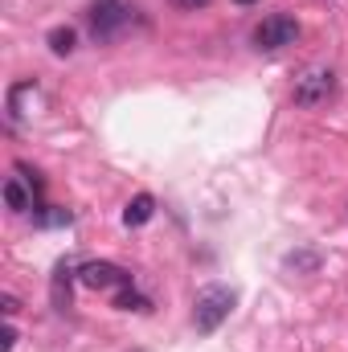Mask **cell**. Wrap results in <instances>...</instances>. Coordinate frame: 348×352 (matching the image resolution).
Listing matches in <instances>:
<instances>
[{
  "mask_svg": "<svg viewBox=\"0 0 348 352\" xmlns=\"http://www.w3.org/2000/svg\"><path fill=\"white\" fill-rule=\"evenodd\" d=\"M234 303H238V295H234L230 287H205V291L197 295V303H193V328H197L201 336L217 332V328L230 320Z\"/></svg>",
  "mask_w": 348,
  "mask_h": 352,
  "instance_id": "obj_1",
  "label": "cell"
},
{
  "mask_svg": "<svg viewBox=\"0 0 348 352\" xmlns=\"http://www.w3.org/2000/svg\"><path fill=\"white\" fill-rule=\"evenodd\" d=\"M127 25H131V4H123V0H94L87 8V29L98 45L115 41Z\"/></svg>",
  "mask_w": 348,
  "mask_h": 352,
  "instance_id": "obj_2",
  "label": "cell"
},
{
  "mask_svg": "<svg viewBox=\"0 0 348 352\" xmlns=\"http://www.w3.org/2000/svg\"><path fill=\"white\" fill-rule=\"evenodd\" d=\"M332 94H336V70L332 66H307L291 90L295 107H324Z\"/></svg>",
  "mask_w": 348,
  "mask_h": 352,
  "instance_id": "obj_3",
  "label": "cell"
},
{
  "mask_svg": "<svg viewBox=\"0 0 348 352\" xmlns=\"http://www.w3.org/2000/svg\"><path fill=\"white\" fill-rule=\"evenodd\" d=\"M295 37H299V21H295V16H287V12L266 16L259 29H254V45H259V50H266V54L295 45Z\"/></svg>",
  "mask_w": 348,
  "mask_h": 352,
  "instance_id": "obj_4",
  "label": "cell"
},
{
  "mask_svg": "<svg viewBox=\"0 0 348 352\" xmlns=\"http://www.w3.org/2000/svg\"><path fill=\"white\" fill-rule=\"evenodd\" d=\"M78 283L90 291H111V287H131V274L115 263H83L78 266Z\"/></svg>",
  "mask_w": 348,
  "mask_h": 352,
  "instance_id": "obj_5",
  "label": "cell"
},
{
  "mask_svg": "<svg viewBox=\"0 0 348 352\" xmlns=\"http://www.w3.org/2000/svg\"><path fill=\"white\" fill-rule=\"evenodd\" d=\"M152 213H156V197H152V192H140V197H131V201H127V209H123V226H127V230L148 226V221H152Z\"/></svg>",
  "mask_w": 348,
  "mask_h": 352,
  "instance_id": "obj_6",
  "label": "cell"
},
{
  "mask_svg": "<svg viewBox=\"0 0 348 352\" xmlns=\"http://www.w3.org/2000/svg\"><path fill=\"white\" fill-rule=\"evenodd\" d=\"M74 274H78L74 263H58V270H54V307H58V311L70 307V278H74Z\"/></svg>",
  "mask_w": 348,
  "mask_h": 352,
  "instance_id": "obj_7",
  "label": "cell"
},
{
  "mask_svg": "<svg viewBox=\"0 0 348 352\" xmlns=\"http://www.w3.org/2000/svg\"><path fill=\"white\" fill-rule=\"evenodd\" d=\"M4 205H8L12 213H29V209H33V192H29L17 176H8V180H4Z\"/></svg>",
  "mask_w": 348,
  "mask_h": 352,
  "instance_id": "obj_8",
  "label": "cell"
},
{
  "mask_svg": "<svg viewBox=\"0 0 348 352\" xmlns=\"http://www.w3.org/2000/svg\"><path fill=\"white\" fill-rule=\"evenodd\" d=\"M45 41H50V50H54L58 58H70V54H74V45H78V33H74L70 25H58V29H50V33H45Z\"/></svg>",
  "mask_w": 348,
  "mask_h": 352,
  "instance_id": "obj_9",
  "label": "cell"
},
{
  "mask_svg": "<svg viewBox=\"0 0 348 352\" xmlns=\"http://www.w3.org/2000/svg\"><path fill=\"white\" fill-rule=\"evenodd\" d=\"M115 307H123V311H148L152 303H148V299H144L135 287H123V291L115 295Z\"/></svg>",
  "mask_w": 348,
  "mask_h": 352,
  "instance_id": "obj_10",
  "label": "cell"
},
{
  "mask_svg": "<svg viewBox=\"0 0 348 352\" xmlns=\"http://www.w3.org/2000/svg\"><path fill=\"white\" fill-rule=\"evenodd\" d=\"M33 217H37V226H70V221H74V213H70V209H58V205L37 209Z\"/></svg>",
  "mask_w": 348,
  "mask_h": 352,
  "instance_id": "obj_11",
  "label": "cell"
},
{
  "mask_svg": "<svg viewBox=\"0 0 348 352\" xmlns=\"http://www.w3.org/2000/svg\"><path fill=\"white\" fill-rule=\"evenodd\" d=\"M287 266H291V270H316V266H320V258H316V254H291V258H287Z\"/></svg>",
  "mask_w": 348,
  "mask_h": 352,
  "instance_id": "obj_12",
  "label": "cell"
},
{
  "mask_svg": "<svg viewBox=\"0 0 348 352\" xmlns=\"http://www.w3.org/2000/svg\"><path fill=\"white\" fill-rule=\"evenodd\" d=\"M0 307H4V316H8V320H12V316H17V307H21V303H17V299H12V295H4V299H0Z\"/></svg>",
  "mask_w": 348,
  "mask_h": 352,
  "instance_id": "obj_13",
  "label": "cell"
},
{
  "mask_svg": "<svg viewBox=\"0 0 348 352\" xmlns=\"http://www.w3.org/2000/svg\"><path fill=\"white\" fill-rule=\"evenodd\" d=\"M176 8H205V4H209V0H173Z\"/></svg>",
  "mask_w": 348,
  "mask_h": 352,
  "instance_id": "obj_14",
  "label": "cell"
},
{
  "mask_svg": "<svg viewBox=\"0 0 348 352\" xmlns=\"http://www.w3.org/2000/svg\"><path fill=\"white\" fill-rule=\"evenodd\" d=\"M238 4H254V0H238Z\"/></svg>",
  "mask_w": 348,
  "mask_h": 352,
  "instance_id": "obj_15",
  "label": "cell"
}]
</instances>
